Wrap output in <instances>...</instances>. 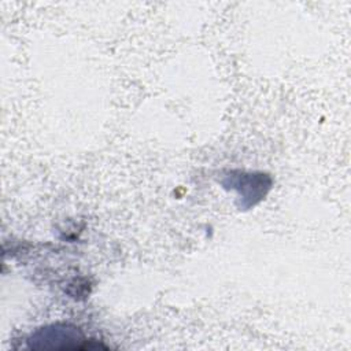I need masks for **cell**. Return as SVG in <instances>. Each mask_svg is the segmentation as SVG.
Segmentation results:
<instances>
[{
	"mask_svg": "<svg viewBox=\"0 0 351 351\" xmlns=\"http://www.w3.org/2000/svg\"><path fill=\"white\" fill-rule=\"evenodd\" d=\"M30 341H37L40 344L33 348H55V350H78V348H92L82 335L69 325L64 326H49L38 330Z\"/></svg>",
	"mask_w": 351,
	"mask_h": 351,
	"instance_id": "cell-1",
	"label": "cell"
}]
</instances>
